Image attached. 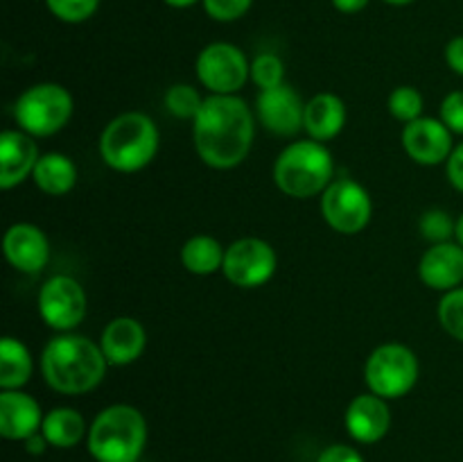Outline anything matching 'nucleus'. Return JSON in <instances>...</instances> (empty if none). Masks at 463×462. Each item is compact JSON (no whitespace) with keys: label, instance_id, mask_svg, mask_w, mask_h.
<instances>
[{"label":"nucleus","instance_id":"nucleus-25","mask_svg":"<svg viewBox=\"0 0 463 462\" xmlns=\"http://www.w3.org/2000/svg\"><path fill=\"white\" fill-rule=\"evenodd\" d=\"M163 100H165L167 111L175 118H181V120H194L203 107V98L190 84H172L165 91V98Z\"/></svg>","mask_w":463,"mask_h":462},{"label":"nucleus","instance_id":"nucleus-14","mask_svg":"<svg viewBox=\"0 0 463 462\" xmlns=\"http://www.w3.org/2000/svg\"><path fill=\"white\" fill-rule=\"evenodd\" d=\"M3 249L7 261L16 270L27 272V274L41 272L50 261L48 236L30 222H18V225L9 226L3 240Z\"/></svg>","mask_w":463,"mask_h":462},{"label":"nucleus","instance_id":"nucleus-8","mask_svg":"<svg viewBox=\"0 0 463 462\" xmlns=\"http://www.w3.org/2000/svg\"><path fill=\"white\" fill-rule=\"evenodd\" d=\"M371 213L373 202L369 190L355 179L344 177L321 193V216L337 234L355 236L364 231L371 222Z\"/></svg>","mask_w":463,"mask_h":462},{"label":"nucleus","instance_id":"nucleus-3","mask_svg":"<svg viewBox=\"0 0 463 462\" xmlns=\"http://www.w3.org/2000/svg\"><path fill=\"white\" fill-rule=\"evenodd\" d=\"M147 444L143 412L127 403L109 406L89 430V451L98 462H138Z\"/></svg>","mask_w":463,"mask_h":462},{"label":"nucleus","instance_id":"nucleus-13","mask_svg":"<svg viewBox=\"0 0 463 462\" xmlns=\"http://www.w3.org/2000/svg\"><path fill=\"white\" fill-rule=\"evenodd\" d=\"M258 120L267 131L276 136H294L303 130L306 104L292 86L283 84L276 89L260 91L256 102Z\"/></svg>","mask_w":463,"mask_h":462},{"label":"nucleus","instance_id":"nucleus-31","mask_svg":"<svg viewBox=\"0 0 463 462\" xmlns=\"http://www.w3.org/2000/svg\"><path fill=\"white\" fill-rule=\"evenodd\" d=\"M203 9L213 21L231 23L242 18L251 9L253 0H202Z\"/></svg>","mask_w":463,"mask_h":462},{"label":"nucleus","instance_id":"nucleus-34","mask_svg":"<svg viewBox=\"0 0 463 462\" xmlns=\"http://www.w3.org/2000/svg\"><path fill=\"white\" fill-rule=\"evenodd\" d=\"M446 170H448V179H450V184L455 186L459 193H463V143H459L455 149H452L450 159L446 161Z\"/></svg>","mask_w":463,"mask_h":462},{"label":"nucleus","instance_id":"nucleus-37","mask_svg":"<svg viewBox=\"0 0 463 462\" xmlns=\"http://www.w3.org/2000/svg\"><path fill=\"white\" fill-rule=\"evenodd\" d=\"M369 5V0H333V7L342 14H357Z\"/></svg>","mask_w":463,"mask_h":462},{"label":"nucleus","instance_id":"nucleus-21","mask_svg":"<svg viewBox=\"0 0 463 462\" xmlns=\"http://www.w3.org/2000/svg\"><path fill=\"white\" fill-rule=\"evenodd\" d=\"M32 179L45 195H66L77 184V166L66 154L48 152L39 159Z\"/></svg>","mask_w":463,"mask_h":462},{"label":"nucleus","instance_id":"nucleus-5","mask_svg":"<svg viewBox=\"0 0 463 462\" xmlns=\"http://www.w3.org/2000/svg\"><path fill=\"white\" fill-rule=\"evenodd\" d=\"M333 154L319 140H297L274 163L276 186L297 199L324 193L333 184Z\"/></svg>","mask_w":463,"mask_h":462},{"label":"nucleus","instance_id":"nucleus-16","mask_svg":"<svg viewBox=\"0 0 463 462\" xmlns=\"http://www.w3.org/2000/svg\"><path fill=\"white\" fill-rule=\"evenodd\" d=\"M392 426V412H389L387 399L378 394H357L346 410V428L353 439L362 444H373L387 435Z\"/></svg>","mask_w":463,"mask_h":462},{"label":"nucleus","instance_id":"nucleus-35","mask_svg":"<svg viewBox=\"0 0 463 462\" xmlns=\"http://www.w3.org/2000/svg\"><path fill=\"white\" fill-rule=\"evenodd\" d=\"M446 63L452 72L463 77V34L448 41L446 45Z\"/></svg>","mask_w":463,"mask_h":462},{"label":"nucleus","instance_id":"nucleus-19","mask_svg":"<svg viewBox=\"0 0 463 462\" xmlns=\"http://www.w3.org/2000/svg\"><path fill=\"white\" fill-rule=\"evenodd\" d=\"M43 424L36 399L21 390H3L0 394V435L5 439H27Z\"/></svg>","mask_w":463,"mask_h":462},{"label":"nucleus","instance_id":"nucleus-12","mask_svg":"<svg viewBox=\"0 0 463 462\" xmlns=\"http://www.w3.org/2000/svg\"><path fill=\"white\" fill-rule=\"evenodd\" d=\"M402 148L420 166H439L452 154V131L441 118H423L407 122L402 130Z\"/></svg>","mask_w":463,"mask_h":462},{"label":"nucleus","instance_id":"nucleus-40","mask_svg":"<svg viewBox=\"0 0 463 462\" xmlns=\"http://www.w3.org/2000/svg\"><path fill=\"white\" fill-rule=\"evenodd\" d=\"M383 3L396 5V7H402V5H410V3H414V0H383Z\"/></svg>","mask_w":463,"mask_h":462},{"label":"nucleus","instance_id":"nucleus-36","mask_svg":"<svg viewBox=\"0 0 463 462\" xmlns=\"http://www.w3.org/2000/svg\"><path fill=\"white\" fill-rule=\"evenodd\" d=\"M23 442H25V448L27 451L32 453V456H41V453L45 451V447H48V439H45V435L41 433H34V435H30V438L27 439H23Z\"/></svg>","mask_w":463,"mask_h":462},{"label":"nucleus","instance_id":"nucleus-9","mask_svg":"<svg viewBox=\"0 0 463 462\" xmlns=\"http://www.w3.org/2000/svg\"><path fill=\"white\" fill-rule=\"evenodd\" d=\"M197 77L213 95H235L247 80L251 77V63L247 54L233 43L226 41H215L208 43L199 53Z\"/></svg>","mask_w":463,"mask_h":462},{"label":"nucleus","instance_id":"nucleus-6","mask_svg":"<svg viewBox=\"0 0 463 462\" xmlns=\"http://www.w3.org/2000/svg\"><path fill=\"white\" fill-rule=\"evenodd\" d=\"M72 109V95L61 84L43 82L23 91L14 104V118L25 134L52 136L68 125Z\"/></svg>","mask_w":463,"mask_h":462},{"label":"nucleus","instance_id":"nucleus-29","mask_svg":"<svg viewBox=\"0 0 463 462\" xmlns=\"http://www.w3.org/2000/svg\"><path fill=\"white\" fill-rule=\"evenodd\" d=\"M419 226L423 238L430 240L432 245L448 243V240L457 234V222L452 220L450 213L443 211V208H430V211H425Z\"/></svg>","mask_w":463,"mask_h":462},{"label":"nucleus","instance_id":"nucleus-11","mask_svg":"<svg viewBox=\"0 0 463 462\" xmlns=\"http://www.w3.org/2000/svg\"><path fill=\"white\" fill-rule=\"evenodd\" d=\"M39 313L54 331H71L84 320L86 293L72 276L57 274L39 290Z\"/></svg>","mask_w":463,"mask_h":462},{"label":"nucleus","instance_id":"nucleus-18","mask_svg":"<svg viewBox=\"0 0 463 462\" xmlns=\"http://www.w3.org/2000/svg\"><path fill=\"white\" fill-rule=\"evenodd\" d=\"M147 344V333H145L143 324L134 317H116L109 322L99 338V347H102L104 358L109 365H131L138 361Z\"/></svg>","mask_w":463,"mask_h":462},{"label":"nucleus","instance_id":"nucleus-17","mask_svg":"<svg viewBox=\"0 0 463 462\" xmlns=\"http://www.w3.org/2000/svg\"><path fill=\"white\" fill-rule=\"evenodd\" d=\"M419 276L428 288L450 290L463 284V247L459 243L432 245L419 263Z\"/></svg>","mask_w":463,"mask_h":462},{"label":"nucleus","instance_id":"nucleus-10","mask_svg":"<svg viewBox=\"0 0 463 462\" xmlns=\"http://www.w3.org/2000/svg\"><path fill=\"white\" fill-rule=\"evenodd\" d=\"M276 252L262 238H240L226 249L224 276L238 288H258L276 272Z\"/></svg>","mask_w":463,"mask_h":462},{"label":"nucleus","instance_id":"nucleus-33","mask_svg":"<svg viewBox=\"0 0 463 462\" xmlns=\"http://www.w3.org/2000/svg\"><path fill=\"white\" fill-rule=\"evenodd\" d=\"M317 462H364V457L348 444H333L321 453Z\"/></svg>","mask_w":463,"mask_h":462},{"label":"nucleus","instance_id":"nucleus-27","mask_svg":"<svg viewBox=\"0 0 463 462\" xmlns=\"http://www.w3.org/2000/svg\"><path fill=\"white\" fill-rule=\"evenodd\" d=\"M285 77V66L280 62L279 54L274 53H260L251 63V80L256 82V86L260 91L276 89V86H283Z\"/></svg>","mask_w":463,"mask_h":462},{"label":"nucleus","instance_id":"nucleus-23","mask_svg":"<svg viewBox=\"0 0 463 462\" xmlns=\"http://www.w3.org/2000/svg\"><path fill=\"white\" fill-rule=\"evenodd\" d=\"M32 376V356L25 344L16 338L0 342V388L21 390Z\"/></svg>","mask_w":463,"mask_h":462},{"label":"nucleus","instance_id":"nucleus-28","mask_svg":"<svg viewBox=\"0 0 463 462\" xmlns=\"http://www.w3.org/2000/svg\"><path fill=\"white\" fill-rule=\"evenodd\" d=\"M439 322L452 338L463 342V288L450 290L439 302Z\"/></svg>","mask_w":463,"mask_h":462},{"label":"nucleus","instance_id":"nucleus-4","mask_svg":"<svg viewBox=\"0 0 463 462\" xmlns=\"http://www.w3.org/2000/svg\"><path fill=\"white\" fill-rule=\"evenodd\" d=\"M158 152V127L140 111L113 118L99 136V154L118 172H138L152 163Z\"/></svg>","mask_w":463,"mask_h":462},{"label":"nucleus","instance_id":"nucleus-1","mask_svg":"<svg viewBox=\"0 0 463 462\" xmlns=\"http://www.w3.org/2000/svg\"><path fill=\"white\" fill-rule=\"evenodd\" d=\"M194 149L206 166L231 170L253 145V113L238 95H211L193 120Z\"/></svg>","mask_w":463,"mask_h":462},{"label":"nucleus","instance_id":"nucleus-26","mask_svg":"<svg viewBox=\"0 0 463 462\" xmlns=\"http://www.w3.org/2000/svg\"><path fill=\"white\" fill-rule=\"evenodd\" d=\"M389 111L396 120L401 122H414L419 120L423 113V95L411 86H398L389 95Z\"/></svg>","mask_w":463,"mask_h":462},{"label":"nucleus","instance_id":"nucleus-30","mask_svg":"<svg viewBox=\"0 0 463 462\" xmlns=\"http://www.w3.org/2000/svg\"><path fill=\"white\" fill-rule=\"evenodd\" d=\"M50 14L63 23H84L98 12L99 0H45Z\"/></svg>","mask_w":463,"mask_h":462},{"label":"nucleus","instance_id":"nucleus-32","mask_svg":"<svg viewBox=\"0 0 463 462\" xmlns=\"http://www.w3.org/2000/svg\"><path fill=\"white\" fill-rule=\"evenodd\" d=\"M441 120L452 134L463 136V91H452L443 98Z\"/></svg>","mask_w":463,"mask_h":462},{"label":"nucleus","instance_id":"nucleus-22","mask_svg":"<svg viewBox=\"0 0 463 462\" xmlns=\"http://www.w3.org/2000/svg\"><path fill=\"white\" fill-rule=\"evenodd\" d=\"M224 254L226 249L213 236H193L181 247V263L193 274L206 276L222 270V265H224Z\"/></svg>","mask_w":463,"mask_h":462},{"label":"nucleus","instance_id":"nucleus-20","mask_svg":"<svg viewBox=\"0 0 463 462\" xmlns=\"http://www.w3.org/2000/svg\"><path fill=\"white\" fill-rule=\"evenodd\" d=\"M346 125V104L335 93H319L306 104V118L303 130L310 134L312 140L335 139Z\"/></svg>","mask_w":463,"mask_h":462},{"label":"nucleus","instance_id":"nucleus-15","mask_svg":"<svg viewBox=\"0 0 463 462\" xmlns=\"http://www.w3.org/2000/svg\"><path fill=\"white\" fill-rule=\"evenodd\" d=\"M39 148L34 136L18 130L0 134V188L9 190L23 184L39 163Z\"/></svg>","mask_w":463,"mask_h":462},{"label":"nucleus","instance_id":"nucleus-39","mask_svg":"<svg viewBox=\"0 0 463 462\" xmlns=\"http://www.w3.org/2000/svg\"><path fill=\"white\" fill-rule=\"evenodd\" d=\"M455 236H457V243L463 247V213L459 216V220H457V234Z\"/></svg>","mask_w":463,"mask_h":462},{"label":"nucleus","instance_id":"nucleus-38","mask_svg":"<svg viewBox=\"0 0 463 462\" xmlns=\"http://www.w3.org/2000/svg\"><path fill=\"white\" fill-rule=\"evenodd\" d=\"M165 5H170V7L175 9H185V7H193V5H197L199 0H163Z\"/></svg>","mask_w":463,"mask_h":462},{"label":"nucleus","instance_id":"nucleus-24","mask_svg":"<svg viewBox=\"0 0 463 462\" xmlns=\"http://www.w3.org/2000/svg\"><path fill=\"white\" fill-rule=\"evenodd\" d=\"M41 433L45 435L52 447L59 448H71L84 438L86 433V421L72 408H54L48 415L43 417V424H41Z\"/></svg>","mask_w":463,"mask_h":462},{"label":"nucleus","instance_id":"nucleus-2","mask_svg":"<svg viewBox=\"0 0 463 462\" xmlns=\"http://www.w3.org/2000/svg\"><path fill=\"white\" fill-rule=\"evenodd\" d=\"M107 365L102 347L75 333L50 340L41 356L45 383L61 394H86L95 390L102 383Z\"/></svg>","mask_w":463,"mask_h":462},{"label":"nucleus","instance_id":"nucleus-7","mask_svg":"<svg viewBox=\"0 0 463 462\" xmlns=\"http://www.w3.org/2000/svg\"><path fill=\"white\" fill-rule=\"evenodd\" d=\"M364 379L371 392L378 394V397H405L419 380V358L405 344H380L366 358Z\"/></svg>","mask_w":463,"mask_h":462}]
</instances>
